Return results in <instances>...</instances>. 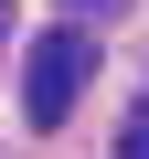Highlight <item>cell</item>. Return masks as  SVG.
I'll return each instance as SVG.
<instances>
[{"instance_id": "3957f363", "label": "cell", "mask_w": 149, "mask_h": 159, "mask_svg": "<svg viewBox=\"0 0 149 159\" xmlns=\"http://www.w3.org/2000/svg\"><path fill=\"white\" fill-rule=\"evenodd\" d=\"M117 159H149V106L128 117V148H117Z\"/></svg>"}, {"instance_id": "7a4b0ae2", "label": "cell", "mask_w": 149, "mask_h": 159, "mask_svg": "<svg viewBox=\"0 0 149 159\" xmlns=\"http://www.w3.org/2000/svg\"><path fill=\"white\" fill-rule=\"evenodd\" d=\"M64 21H117V0H64Z\"/></svg>"}, {"instance_id": "6da1fadb", "label": "cell", "mask_w": 149, "mask_h": 159, "mask_svg": "<svg viewBox=\"0 0 149 159\" xmlns=\"http://www.w3.org/2000/svg\"><path fill=\"white\" fill-rule=\"evenodd\" d=\"M85 74H96V43L85 32H32V53H22V117L32 127H64L74 96H85Z\"/></svg>"}]
</instances>
